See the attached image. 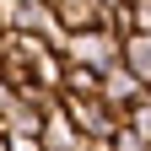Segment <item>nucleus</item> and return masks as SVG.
Returning <instances> with one entry per match:
<instances>
[{
	"label": "nucleus",
	"instance_id": "6",
	"mask_svg": "<svg viewBox=\"0 0 151 151\" xmlns=\"http://www.w3.org/2000/svg\"><path fill=\"white\" fill-rule=\"evenodd\" d=\"M54 16H60L65 32H86V27H103V0H49Z\"/></svg>",
	"mask_w": 151,
	"mask_h": 151
},
{
	"label": "nucleus",
	"instance_id": "7",
	"mask_svg": "<svg viewBox=\"0 0 151 151\" xmlns=\"http://www.w3.org/2000/svg\"><path fill=\"white\" fill-rule=\"evenodd\" d=\"M97 81H103L97 70H86V65H65V86H60V97H97Z\"/></svg>",
	"mask_w": 151,
	"mask_h": 151
},
{
	"label": "nucleus",
	"instance_id": "13",
	"mask_svg": "<svg viewBox=\"0 0 151 151\" xmlns=\"http://www.w3.org/2000/svg\"><path fill=\"white\" fill-rule=\"evenodd\" d=\"M0 32H6V6H0Z\"/></svg>",
	"mask_w": 151,
	"mask_h": 151
},
{
	"label": "nucleus",
	"instance_id": "14",
	"mask_svg": "<svg viewBox=\"0 0 151 151\" xmlns=\"http://www.w3.org/2000/svg\"><path fill=\"white\" fill-rule=\"evenodd\" d=\"M0 6H11V0H0Z\"/></svg>",
	"mask_w": 151,
	"mask_h": 151
},
{
	"label": "nucleus",
	"instance_id": "3",
	"mask_svg": "<svg viewBox=\"0 0 151 151\" xmlns=\"http://www.w3.org/2000/svg\"><path fill=\"white\" fill-rule=\"evenodd\" d=\"M60 103H65V113H70V124H76L81 140H108L113 129L124 124V113L108 108L103 97H60Z\"/></svg>",
	"mask_w": 151,
	"mask_h": 151
},
{
	"label": "nucleus",
	"instance_id": "4",
	"mask_svg": "<svg viewBox=\"0 0 151 151\" xmlns=\"http://www.w3.org/2000/svg\"><path fill=\"white\" fill-rule=\"evenodd\" d=\"M140 92H146V81H140L129 65H113V70H103V81H97V97H103L108 108H119V113L135 103Z\"/></svg>",
	"mask_w": 151,
	"mask_h": 151
},
{
	"label": "nucleus",
	"instance_id": "2",
	"mask_svg": "<svg viewBox=\"0 0 151 151\" xmlns=\"http://www.w3.org/2000/svg\"><path fill=\"white\" fill-rule=\"evenodd\" d=\"M6 27L11 32H27V38H43V43H54V49L65 43V27H60V16H54L49 0H11L6 6Z\"/></svg>",
	"mask_w": 151,
	"mask_h": 151
},
{
	"label": "nucleus",
	"instance_id": "9",
	"mask_svg": "<svg viewBox=\"0 0 151 151\" xmlns=\"http://www.w3.org/2000/svg\"><path fill=\"white\" fill-rule=\"evenodd\" d=\"M108 151H151V140H140L129 124H119V129L108 135Z\"/></svg>",
	"mask_w": 151,
	"mask_h": 151
},
{
	"label": "nucleus",
	"instance_id": "11",
	"mask_svg": "<svg viewBox=\"0 0 151 151\" xmlns=\"http://www.w3.org/2000/svg\"><path fill=\"white\" fill-rule=\"evenodd\" d=\"M11 151H49L38 135H11Z\"/></svg>",
	"mask_w": 151,
	"mask_h": 151
},
{
	"label": "nucleus",
	"instance_id": "8",
	"mask_svg": "<svg viewBox=\"0 0 151 151\" xmlns=\"http://www.w3.org/2000/svg\"><path fill=\"white\" fill-rule=\"evenodd\" d=\"M124 124H129V129H135V135H140V140H151V86H146V92H140V97H135V103H129V108H124Z\"/></svg>",
	"mask_w": 151,
	"mask_h": 151
},
{
	"label": "nucleus",
	"instance_id": "10",
	"mask_svg": "<svg viewBox=\"0 0 151 151\" xmlns=\"http://www.w3.org/2000/svg\"><path fill=\"white\" fill-rule=\"evenodd\" d=\"M129 27H135V32H151V0H129Z\"/></svg>",
	"mask_w": 151,
	"mask_h": 151
},
{
	"label": "nucleus",
	"instance_id": "1",
	"mask_svg": "<svg viewBox=\"0 0 151 151\" xmlns=\"http://www.w3.org/2000/svg\"><path fill=\"white\" fill-rule=\"evenodd\" d=\"M65 65H86V70H113V65H124V38L113 32V27H86V32H65Z\"/></svg>",
	"mask_w": 151,
	"mask_h": 151
},
{
	"label": "nucleus",
	"instance_id": "12",
	"mask_svg": "<svg viewBox=\"0 0 151 151\" xmlns=\"http://www.w3.org/2000/svg\"><path fill=\"white\" fill-rule=\"evenodd\" d=\"M0 151H11V135H6V129H0Z\"/></svg>",
	"mask_w": 151,
	"mask_h": 151
},
{
	"label": "nucleus",
	"instance_id": "5",
	"mask_svg": "<svg viewBox=\"0 0 151 151\" xmlns=\"http://www.w3.org/2000/svg\"><path fill=\"white\" fill-rule=\"evenodd\" d=\"M38 140H43L49 151H81V135H76V124H70L65 103H54V108L43 113V124H38Z\"/></svg>",
	"mask_w": 151,
	"mask_h": 151
}]
</instances>
